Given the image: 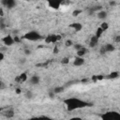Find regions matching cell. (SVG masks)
<instances>
[{
  "instance_id": "cell-1",
  "label": "cell",
  "mask_w": 120,
  "mask_h": 120,
  "mask_svg": "<svg viewBox=\"0 0 120 120\" xmlns=\"http://www.w3.org/2000/svg\"><path fill=\"white\" fill-rule=\"evenodd\" d=\"M64 103L67 106V109L68 111H74V110H78V109H82L87 106H92L89 102L83 101L78 98H69L66 100H64Z\"/></svg>"
},
{
  "instance_id": "cell-2",
  "label": "cell",
  "mask_w": 120,
  "mask_h": 120,
  "mask_svg": "<svg viewBox=\"0 0 120 120\" xmlns=\"http://www.w3.org/2000/svg\"><path fill=\"white\" fill-rule=\"evenodd\" d=\"M22 38L26 39V40H29V41H37V40H40L42 39V36L37 32V31H29L27 33H25L22 37Z\"/></svg>"
},
{
  "instance_id": "cell-3",
  "label": "cell",
  "mask_w": 120,
  "mask_h": 120,
  "mask_svg": "<svg viewBox=\"0 0 120 120\" xmlns=\"http://www.w3.org/2000/svg\"><path fill=\"white\" fill-rule=\"evenodd\" d=\"M101 118L104 120H119L120 119V113L117 112H107L101 115Z\"/></svg>"
},
{
  "instance_id": "cell-4",
  "label": "cell",
  "mask_w": 120,
  "mask_h": 120,
  "mask_svg": "<svg viewBox=\"0 0 120 120\" xmlns=\"http://www.w3.org/2000/svg\"><path fill=\"white\" fill-rule=\"evenodd\" d=\"M46 1H47L50 8H52L53 9H58L60 8V6L63 3L67 2L68 0H46Z\"/></svg>"
},
{
  "instance_id": "cell-5",
  "label": "cell",
  "mask_w": 120,
  "mask_h": 120,
  "mask_svg": "<svg viewBox=\"0 0 120 120\" xmlns=\"http://www.w3.org/2000/svg\"><path fill=\"white\" fill-rule=\"evenodd\" d=\"M114 50H115V48H114V46H113L112 44L107 43V44L101 46L99 52H100L101 54H104V53H106V52H113Z\"/></svg>"
},
{
  "instance_id": "cell-6",
  "label": "cell",
  "mask_w": 120,
  "mask_h": 120,
  "mask_svg": "<svg viewBox=\"0 0 120 120\" xmlns=\"http://www.w3.org/2000/svg\"><path fill=\"white\" fill-rule=\"evenodd\" d=\"M2 41H3L4 45H6V46H12L14 44V42H15L14 41V38H12L10 35H8V36L4 37Z\"/></svg>"
},
{
  "instance_id": "cell-7",
  "label": "cell",
  "mask_w": 120,
  "mask_h": 120,
  "mask_svg": "<svg viewBox=\"0 0 120 120\" xmlns=\"http://www.w3.org/2000/svg\"><path fill=\"white\" fill-rule=\"evenodd\" d=\"M60 39H61V36H58V35H49L45 38L47 43H54V42H56Z\"/></svg>"
},
{
  "instance_id": "cell-8",
  "label": "cell",
  "mask_w": 120,
  "mask_h": 120,
  "mask_svg": "<svg viewBox=\"0 0 120 120\" xmlns=\"http://www.w3.org/2000/svg\"><path fill=\"white\" fill-rule=\"evenodd\" d=\"M1 3H2V5H3L4 7L8 8H14L15 5H16L15 0H2Z\"/></svg>"
},
{
  "instance_id": "cell-9",
  "label": "cell",
  "mask_w": 120,
  "mask_h": 120,
  "mask_svg": "<svg viewBox=\"0 0 120 120\" xmlns=\"http://www.w3.org/2000/svg\"><path fill=\"white\" fill-rule=\"evenodd\" d=\"M84 64V59L83 57H81V56H77L74 58V61H73V65L76 66V67H81Z\"/></svg>"
},
{
  "instance_id": "cell-10",
  "label": "cell",
  "mask_w": 120,
  "mask_h": 120,
  "mask_svg": "<svg viewBox=\"0 0 120 120\" xmlns=\"http://www.w3.org/2000/svg\"><path fill=\"white\" fill-rule=\"evenodd\" d=\"M39 82H40V78L38 75H33L29 80V82L31 85H37L39 83Z\"/></svg>"
},
{
  "instance_id": "cell-11",
  "label": "cell",
  "mask_w": 120,
  "mask_h": 120,
  "mask_svg": "<svg viewBox=\"0 0 120 120\" xmlns=\"http://www.w3.org/2000/svg\"><path fill=\"white\" fill-rule=\"evenodd\" d=\"M98 38L96 36L91 37L90 41H89V47L90 48H95V47L98 46Z\"/></svg>"
},
{
  "instance_id": "cell-12",
  "label": "cell",
  "mask_w": 120,
  "mask_h": 120,
  "mask_svg": "<svg viewBox=\"0 0 120 120\" xmlns=\"http://www.w3.org/2000/svg\"><path fill=\"white\" fill-rule=\"evenodd\" d=\"M69 27L72 28L73 30H75L76 32H79L82 29V25L80 22H72L71 24H69Z\"/></svg>"
},
{
  "instance_id": "cell-13",
  "label": "cell",
  "mask_w": 120,
  "mask_h": 120,
  "mask_svg": "<svg viewBox=\"0 0 120 120\" xmlns=\"http://www.w3.org/2000/svg\"><path fill=\"white\" fill-rule=\"evenodd\" d=\"M88 52V49L85 48V47H82L80 50L77 51V56H81V57H83L84 55H86Z\"/></svg>"
},
{
  "instance_id": "cell-14",
  "label": "cell",
  "mask_w": 120,
  "mask_h": 120,
  "mask_svg": "<svg viewBox=\"0 0 120 120\" xmlns=\"http://www.w3.org/2000/svg\"><path fill=\"white\" fill-rule=\"evenodd\" d=\"M2 114H3L5 117H7V118H12V117L14 116V111H13L12 109L6 110V111H4V112H2Z\"/></svg>"
},
{
  "instance_id": "cell-15",
  "label": "cell",
  "mask_w": 120,
  "mask_h": 120,
  "mask_svg": "<svg viewBox=\"0 0 120 120\" xmlns=\"http://www.w3.org/2000/svg\"><path fill=\"white\" fill-rule=\"evenodd\" d=\"M107 16H108V12H107L106 10L101 9V10H99V11L98 12V18L99 20H105V19L107 18Z\"/></svg>"
},
{
  "instance_id": "cell-16",
  "label": "cell",
  "mask_w": 120,
  "mask_h": 120,
  "mask_svg": "<svg viewBox=\"0 0 120 120\" xmlns=\"http://www.w3.org/2000/svg\"><path fill=\"white\" fill-rule=\"evenodd\" d=\"M16 81L18 82H24L27 81V74L26 73H22L20 74L17 78H16Z\"/></svg>"
},
{
  "instance_id": "cell-17",
  "label": "cell",
  "mask_w": 120,
  "mask_h": 120,
  "mask_svg": "<svg viewBox=\"0 0 120 120\" xmlns=\"http://www.w3.org/2000/svg\"><path fill=\"white\" fill-rule=\"evenodd\" d=\"M102 9V7L101 6H94V7H91L89 9H88V12H89V14H93V13H95V12H97V11H99V10H101Z\"/></svg>"
},
{
  "instance_id": "cell-18",
  "label": "cell",
  "mask_w": 120,
  "mask_h": 120,
  "mask_svg": "<svg viewBox=\"0 0 120 120\" xmlns=\"http://www.w3.org/2000/svg\"><path fill=\"white\" fill-rule=\"evenodd\" d=\"M118 77H119V72L118 71H112L109 75L106 76V78L110 79V80H114V79H117Z\"/></svg>"
},
{
  "instance_id": "cell-19",
  "label": "cell",
  "mask_w": 120,
  "mask_h": 120,
  "mask_svg": "<svg viewBox=\"0 0 120 120\" xmlns=\"http://www.w3.org/2000/svg\"><path fill=\"white\" fill-rule=\"evenodd\" d=\"M65 90V87L64 86H56L52 89V91L54 92V94H60V93H63Z\"/></svg>"
},
{
  "instance_id": "cell-20",
  "label": "cell",
  "mask_w": 120,
  "mask_h": 120,
  "mask_svg": "<svg viewBox=\"0 0 120 120\" xmlns=\"http://www.w3.org/2000/svg\"><path fill=\"white\" fill-rule=\"evenodd\" d=\"M103 32H104V31H103V30H102V29H101L100 27H98V28L97 29V31H96V34H95V36H96V37H97L98 38H100V37L102 36Z\"/></svg>"
},
{
  "instance_id": "cell-21",
  "label": "cell",
  "mask_w": 120,
  "mask_h": 120,
  "mask_svg": "<svg viewBox=\"0 0 120 120\" xmlns=\"http://www.w3.org/2000/svg\"><path fill=\"white\" fill-rule=\"evenodd\" d=\"M25 98H27V99H31V98H33V93L30 91V90H28V91H26L25 92Z\"/></svg>"
},
{
  "instance_id": "cell-22",
  "label": "cell",
  "mask_w": 120,
  "mask_h": 120,
  "mask_svg": "<svg viewBox=\"0 0 120 120\" xmlns=\"http://www.w3.org/2000/svg\"><path fill=\"white\" fill-rule=\"evenodd\" d=\"M100 28H101L103 31L108 30V28H109V24H108V22H102L101 25H100Z\"/></svg>"
},
{
  "instance_id": "cell-23",
  "label": "cell",
  "mask_w": 120,
  "mask_h": 120,
  "mask_svg": "<svg viewBox=\"0 0 120 120\" xmlns=\"http://www.w3.org/2000/svg\"><path fill=\"white\" fill-rule=\"evenodd\" d=\"M6 27V22H5V20L3 19V17L0 18V28L1 29H4Z\"/></svg>"
},
{
  "instance_id": "cell-24",
  "label": "cell",
  "mask_w": 120,
  "mask_h": 120,
  "mask_svg": "<svg viewBox=\"0 0 120 120\" xmlns=\"http://www.w3.org/2000/svg\"><path fill=\"white\" fill-rule=\"evenodd\" d=\"M82 13V10H80V9H76V10H74L73 12H72V15L74 16V17H76V16H78L79 14H81Z\"/></svg>"
},
{
  "instance_id": "cell-25",
  "label": "cell",
  "mask_w": 120,
  "mask_h": 120,
  "mask_svg": "<svg viewBox=\"0 0 120 120\" xmlns=\"http://www.w3.org/2000/svg\"><path fill=\"white\" fill-rule=\"evenodd\" d=\"M66 46H68V47H69V46H71V45H73V43H72V41L70 40V39H68L67 41H66Z\"/></svg>"
},
{
  "instance_id": "cell-26",
  "label": "cell",
  "mask_w": 120,
  "mask_h": 120,
  "mask_svg": "<svg viewBox=\"0 0 120 120\" xmlns=\"http://www.w3.org/2000/svg\"><path fill=\"white\" fill-rule=\"evenodd\" d=\"M82 47V45H81V44H75V45H74V48L76 49V51L80 50Z\"/></svg>"
},
{
  "instance_id": "cell-27",
  "label": "cell",
  "mask_w": 120,
  "mask_h": 120,
  "mask_svg": "<svg viewBox=\"0 0 120 120\" xmlns=\"http://www.w3.org/2000/svg\"><path fill=\"white\" fill-rule=\"evenodd\" d=\"M68 62H69V59H68V58H67V57H66V58H64V59L62 60V63H63V64H68Z\"/></svg>"
},
{
  "instance_id": "cell-28",
  "label": "cell",
  "mask_w": 120,
  "mask_h": 120,
  "mask_svg": "<svg viewBox=\"0 0 120 120\" xmlns=\"http://www.w3.org/2000/svg\"><path fill=\"white\" fill-rule=\"evenodd\" d=\"M54 95H55V94H54V92H53L52 90H51V91L49 92V97H50V98H53Z\"/></svg>"
},
{
  "instance_id": "cell-29",
  "label": "cell",
  "mask_w": 120,
  "mask_h": 120,
  "mask_svg": "<svg viewBox=\"0 0 120 120\" xmlns=\"http://www.w3.org/2000/svg\"><path fill=\"white\" fill-rule=\"evenodd\" d=\"M4 57H5V55H4V53H3V52H2L1 51H0V62L4 60Z\"/></svg>"
},
{
  "instance_id": "cell-30",
  "label": "cell",
  "mask_w": 120,
  "mask_h": 120,
  "mask_svg": "<svg viewBox=\"0 0 120 120\" xmlns=\"http://www.w3.org/2000/svg\"><path fill=\"white\" fill-rule=\"evenodd\" d=\"M24 53H25L26 55H29V54L31 53V51L28 50V49H25V50H24Z\"/></svg>"
},
{
  "instance_id": "cell-31",
  "label": "cell",
  "mask_w": 120,
  "mask_h": 120,
  "mask_svg": "<svg viewBox=\"0 0 120 120\" xmlns=\"http://www.w3.org/2000/svg\"><path fill=\"white\" fill-rule=\"evenodd\" d=\"M115 5H116V2H115V1H111V2H110V6H112V7H113V6H115Z\"/></svg>"
},
{
  "instance_id": "cell-32",
  "label": "cell",
  "mask_w": 120,
  "mask_h": 120,
  "mask_svg": "<svg viewBox=\"0 0 120 120\" xmlns=\"http://www.w3.org/2000/svg\"><path fill=\"white\" fill-rule=\"evenodd\" d=\"M4 16V11L2 9V8H0V17H3Z\"/></svg>"
},
{
  "instance_id": "cell-33",
  "label": "cell",
  "mask_w": 120,
  "mask_h": 120,
  "mask_svg": "<svg viewBox=\"0 0 120 120\" xmlns=\"http://www.w3.org/2000/svg\"><path fill=\"white\" fill-rule=\"evenodd\" d=\"M14 41H15V42H19V41H20L19 37H14Z\"/></svg>"
},
{
  "instance_id": "cell-34",
  "label": "cell",
  "mask_w": 120,
  "mask_h": 120,
  "mask_svg": "<svg viewBox=\"0 0 120 120\" xmlns=\"http://www.w3.org/2000/svg\"><path fill=\"white\" fill-rule=\"evenodd\" d=\"M115 41L118 43L120 41V36H116V38H115Z\"/></svg>"
},
{
  "instance_id": "cell-35",
  "label": "cell",
  "mask_w": 120,
  "mask_h": 120,
  "mask_svg": "<svg viewBox=\"0 0 120 120\" xmlns=\"http://www.w3.org/2000/svg\"><path fill=\"white\" fill-rule=\"evenodd\" d=\"M53 52H54V53H57V52H58V50H57V47H55V48H54Z\"/></svg>"
},
{
  "instance_id": "cell-36",
  "label": "cell",
  "mask_w": 120,
  "mask_h": 120,
  "mask_svg": "<svg viewBox=\"0 0 120 120\" xmlns=\"http://www.w3.org/2000/svg\"><path fill=\"white\" fill-rule=\"evenodd\" d=\"M1 86H2V82H0V87H1Z\"/></svg>"
},
{
  "instance_id": "cell-37",
  "label": "cell",
  "mask_w": 120,
  "mask_h": 120,
  "mask_svg": "<svg viewBox=\"0 0 120 120\" xmlns=\"http://www.w3.org/2000/svg\"><path fill=\"white\" fill-rule=\"evenodd\" d=\"M24 1H31V0H24Z\"/></svg>"
}]
</instances>
